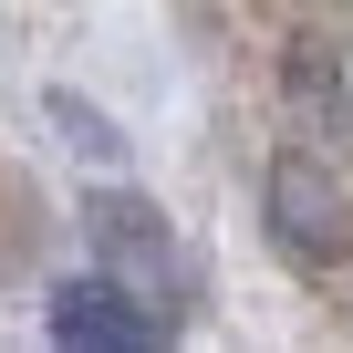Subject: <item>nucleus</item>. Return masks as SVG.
<instances>
[{
    "instance_id": "nucleus-1",
    "label": "nucleus",
    "mask_w": 353,
    "mask_h": 353,
    "mask_svg": "<svg viewBox=\"0 0 353 353\" xmlns=\"http://www.w3.org/2000/svg\"><path fill=\"white\" fill-rule=\"evenodd\" d=\"M83 239H94V270L114 281V291H135L156 322L188 301V239H176V219L156 208V198H94L83 208Z\"/></svg>"
},
{
    "instance_id": "nucleus-2",
    "label": "nucleus",
    "mask_w": 353,
    "mask_h": 353,
    "mask_svg": "<svg viewBox=\"0 0 353 353\" xmlns=\"http://www.w3.org/2000/svg\"><path fill=\"white\" fill-rule=\"evenodd\" d=\"M260 208H270L281 260H301V270H343V250H353V198H343V176H332L312 145L270 156V188H260Z\"/></svg>"
},
{
    "instance_id": "nucleus-3",
    "label": "nucleus",
    "mask_w": 353,
    "mask_h": 353,
    "mask_svg": "<svg viewBox=\"0 0 353 353\" xmlns=\"http://www.w3.org/2000/svg\"><path fill=\"white\" fill-rule=\"evenodd\" d=\"M52 343H73V353H135V343H156V312L94 270V281L52 291Z\"/></svg>"
},
{
    "instance_id": "nucleus-4",
    "label": "nucleus",
    "mask_w": 353,
    "mask_h": 353,
    "mask_svg": "<svg viewBox=\"0 0 353 353\" xmlns=\"http://www.w3.org/2000/svg\"><path fill=\"white\" fill-rule=\"evenodd\" d=\"M63 125H73V145H83V156H114V135H104V125H94L83 104H63Z\"/></svg>"
}]
</instances>
